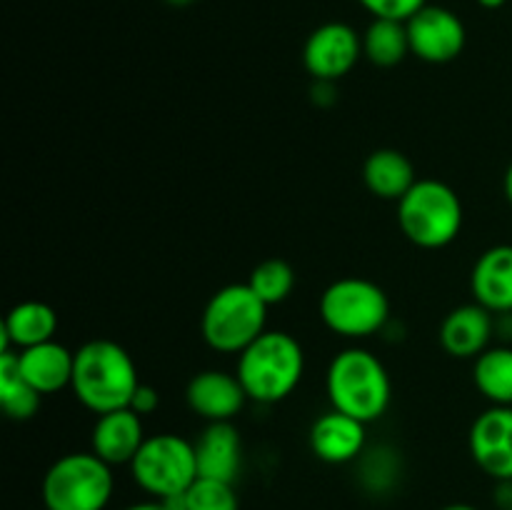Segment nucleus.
Here are the masks:
<instances>
[{"label":"nucleus","mask_w":512,"mask_h":510,"mask_svg":"<svg viewBox=\"0 0 512 510\" xmlns=\"http://www.w3.org/2000/svg\"><path fill=\"white\" fill-rule=\"evenodd\" d=\"M138 385L140 378L133 355L115 340H88L75 350L70 390L90 413L103 415L128 408Z\"/></svg>","instance_id":"1"},{"label":"nucleus","mask_w":512,"mask_h":510,"mask_svg":"<svg viewBox=\"0 0 512 510\" xmlns=\"http://www.w3.org/2000/svg\"><path fill=\"white\" fill-rule=\"evenodd\" d=\"M325 390L335 410L353 415L360 423H375L390 408L393 383L388 368L365 348H345L330 360Z\"/></svg>","instance_id":"2"},{"label":"nucleus","mask_w":512,"mask_h":510,"mask_svg":"<svg viewBox=\"0 0 512 510\" xmlns=\"http://www.w3.org/2000/svg\"><path fill=\"white\" fill-rule=\"evenodd\" d=\"M305 373L303 345L285 330H265L238 355V375L248 400L273 405L288 398Z\"/></svg>","instance_id":"3"},{"label":"nucleus","mask_w":512,"mask_h":510,"mask_svg":"<svg viewBox=\"0 0 512 510\" xmlns=\"http://www.w3.org/2000/svg\"><path fill=\"white\" fill-rule=\"evenodd\" d=\"M463 203L448 183L420 178L398 200V225L405 238L425 250L448 248L463 230Z\"/></svg>","instance_id":"4"},{"label":"nucleus","mask_w":512,"mask_h":510,"mask_svg":"<svg viewBox=\"0 0 512 510\" xmlns=\"http://www.w3.org/2000/svg\"><path fill=\"white\" fill-rule=\"evenodd\" d=\"M268 330V305L248 283L215 290L200 315L203 340L218 353L240 355Z\"/></svg>","instance_id":"5"},{"label":"nucleus","mask_w":512,"mask_h":510,"mask_svg":"<svg viewBox=\"0 0 512 510\" xmlns=\"http://www.w3.org/2000/svg\"><path fill=\"white\" fill-rule=\"evenodd\" d=\"M113 490V465L100 460L93 450L58 458L40 485L45 510H105Z\"/></svg>","instance_id":"6"},{"label":"nucleus","mask_w":512,"mask_h":510,"mask_svg":"<svg viewBox=\"0 0 512 510\" xmlns=\"http://www.w3.org/2000/svg\"><path fill=\"white\" fill-rule=\"evenodd\" d=\"M320 320L330 333L348 340H365L385 330L390 300L378 283L368 278H340L320 295Z\"/></svg>","instance_id":"7"},{"label":"nucleus","mask_w":512,"mask_h":510,"mask_svg":"<svg viewBox=\"0 0 512 510\" xmlns=\"http://www.w3.org/2000/svg\"><path fill=\"white\" fill-rule=\"evenodd\" d=\"M128 468L135 485L158 500L183 495L200 478L195 443L175 433L148 435Z\"/></svg>","instance_id":"8"},{"label":"nucleus","mask_w":512,"mask_h":510,"mask_svg":"<svg viewBox=\"0 0 512 510\" xmlns=\"http://www.w3.org/2000/svg\"><path fill=\"white\" fill-rule=\"evenodd\" d=\"M363 55V35L348 23H323L303 45V65L313 80L338 83Z\"/></svg>","instance_id":"9"},{"label":"nucleus","mask_w":512,"mask_h":510,"mask_svg":"<svg viewBox=\"0 0 512 510\" xmlns=\"http://www.w3.org/2000/svg\"><path fill=\"white\" fill-rule=\"evenodd\" d=\"M410 53L425 63L443 65L458 58L465 50V23L458 13L443 5H425L413 18L405 20Z\"/></svg>","instance_id":"10"},{"label":"nucleus","mask_w":512,"mask_h":510,"mask_svg":"<svg viewBox=\"0 0 512 510\" xmlns=\"http://www.w3.org/2000/svg\"><path fill=\"white\" fill-rule=\"evenodd\" d=\"M473 463L493 480H512V405H490L470 425Z\"/></svg>","instance_id":"11"},{"label":"nucleus","mask_w":512,"mask_h":510,"mask_svg":"<svg viewBox=\"0 0 512 510\" xmlns=\"http://www.w3.org/2000/svg\"><path fill=\"white\" fill-rule=\"evenodd\" d=\"M185 403L205 423H233L248 403L238 375L225 370H200L185 388Z\"/></svg>","instance_id":"12"},{"label":"nucleus","mask_w":512,"mask_h":510,"mask_svg":"<svg viewBox=\"0 0 512 510\" xmlns=\"http://www.w3.org/2000/svg\"><path fill=\"white\" fill-rule=\"evenodd\" d=\"M368 425L360 423L353 415L330 408L320 415L310 428V450L318 460L330 465H345L358 460L365 453L368 443Z\"/></svg>","instance_id":"13"},{"label":"nucleus","mask_w":512,"mask_h":510,"mask_svg":"<svg viewBox=\"0 0 512 510\" xmlns=\"http://www.w3.org/2000/svg\"><path fill=\"white\" fill-rule=\"evenodd\" d=\"M495 335V315L485 310L483 305L473 303L460 305L450 310L440 323L438 340L450 358H478L480 353L490 348V340Z\"/></svg>","instance_id":"14"},{"label":"nucleus","mask_w":512,"mask_h":510,"mask_svg":"<svg viewBox=\"0 0 512 510\" xmlns=\"http://www.w3.org/2000/svg\"><path fill=\"white\" fill-rule=\"evenodd\" d=\"M143 418L135 410L120 408L98 415L90 430V450L108 465H130L145 443Z\"/></svg>","instance_id":"15"},{"label":"nucleus","mask_w":512,"mask_h":510,"mask_svg":"<svg viewBox=\"0 0 512 510\" xmlns=\"http://www.w3.org/2000/svg\"><path fill=\"white\" fill-rule=\"evenodd\" d=\"M470 293L493 315L512 313V245H493L475 260Z\"/></svg>","instance_id":"16"},{"label":"nucleus","mask_w":512,"mask_h":510,"mask_svg":"<svg viewBox=\"0 0 512 510\" xmlns=\"http://www.w3.org/2000/svg\"><path fill=\"white\" fill-rule=\"evenodd\" d=\"M200 478L235 483L243 468V440L233 423H208L195 440Z\"/></svg>","instance_id":"17"},{"label":"nucleus","mask_w":512,"mask_h":510,"mask_svg":"<svg viewBox=\"0 0 512 510\" xmlns=\"http://www.w3.org/2000/svg\"><path fill=\"white\" fill-rule=\"evenodd\" d=\"M18 360L23 380L40 395L60 393L73 383L75 353H70L58 340L18 350Z\"/></svg>","instance_id":"18"},{"label":"nucleus","mask_w":512,"mask_h":510,"mask_svg":"<svg viewBox=\"0 0 512 510\" xmlns=\"http://www.w3.org/2000/svg\"><path fill=\"white\" fill-rule=\"evenodd\" d=\"M58 315L48 303L25 300L10 308L0 328V350H25L55 340Z\"/></svg>","instance_id":"19"},{"label":"nucleus","mask_w":512,"mask_h":510,"mask_svg":"<svg viewBox=\"0 0 512 510\" xmlns=\"http://www.w3.org/2000/svg\"><path fill=\"white\" fill-rule=\"evenodd\" d=\"M363 183L375 198L398 203L418 183V178H415V168L408 155L393 148H380L365 160Z\"/></svg>","instance_id":"20"},{"label":"nucleus","mask_w":512,"mask_h":510,"mask_svg":"<svg viewBox=\"0 0 512 510\" xmlns=\"http://www.w3.org/2000/svg\"><path fill=\"white\" fill-rule=\"evenodd\" d=\"M473 380L490 405H512V345H495L480 353Z\"/></svg>","instance_id":"21"},{"label":"nucleus","mask_w":512,"mask_h":510,"mask_svg":"<svg viewBox=\"0 0 512 510\" xmlns=\"http://www.w3.org/2000/svg\"><path fill=\"white\" fill-rule=\"evenodd\" d=\"M410 53L408 28L403 20L373 18L363 33V55L378 68H395Z\"/></svg>","instance_id":"22"},{"label":"nucleus","mask_w":512,"mask_h":510,"mask_svg":"<svg viewBox=\"0 0 512 510\" xmlns=\"http://www.w3.org/2000/svg\"><path fill=\"white\" fill-rule=\"evenodd\" d=\"M248 285L270 308V305H278L290 298V293H293L295 288V273L285 260L268 258L260 265H255L253 273H250Z\"/></svg>","instance_id":"23"},{"label":"nucleus","mask_w":512,"mask_h":510,"mask_svg":"<svg viewBox=\"0 0 512 510\" xmlns=\"http://www.w3.org/2000/svg\"><path fill=\"white\" fill-rule=\"evenodd\" d=\"M185 510H240L235 483L213 478H198L183 493Z\"/></svg>","instance_id":"24"},{"label":"nucleus","mask_w":512,"mask_h":510,"mask_svg":"<svg viewBox=\"0 0 512 510\" xmlns=\"http://www.w3.org/2000/svg\"><path fill=\"white\" fill-rule=\"evenodd\" d=\"M40 398L43 395L35 388H30L28 383L18 385V388L8 390V393H0L3 400V410L10 420H30L38 415L40 410Z\"/></svg>","instance_id":"25"},{"label":"nucleus","mask_w":512,"mask_h":510,"mask_svg":"<svg viewBox=\"0 0 512 510\" xmlns=\"http://www.w3.org/2000/svg\"><path fill=\"white\" fill-rule=\"evenodd\" d=\"M373 18L388 20H408L428 5V0H358Z\"/></svg>","instance_id":"26"},{"label":"nucleus","mask_w":512,"mask_h":510,"mask_svg":"<svg viewBox=\"0 0 512 510\" xmlns=\"http://www.w3.org/2000/svg\"><path fill=\"white\" fill-rule=\"evenodd\" d=\"M128 408L135 410L140 418H145V415H153L155 410L160 408L158 390H155L153 385H148V383H140L138 390L133 393V400H130Z\"/></svg>","instance_id":"27"},{"label":"nucleus","mask_w":512,"mask_h":510,"mask_svg":"<svg viewBox=\"0 0 512 510\" xmlns=\"http://www.w3.org/2000/svg\"><path fill=\"white\" fill-rule=\"evenodd\" d=\"M493 500L500 510H512V480H495Z\"/></svg>","instance_id":"28"},{"label":"nucleus","mask_w":512,"mask_h":510,"mask_svg":"<svg viewBox=\"0 0 512 510\" xmlns=\"http://www.w3.org/2000/svg\"><path fill=\"white\" fill-rule=\"evenodd\" d=\"M495 333L503 340H512V313H500L495 315Z\"/></svg>","instance_id":"29"},{"label":"nucleus","mask_w":512,"mask_h":510,"mask_svg":"<svg viewBox=\"0 0 512 510\" xmlns=\"http://www.w3.org/2000/svg\"><path fill=\"white\" fill-rule=\"evenodd\" d=\"M123 510H170V505L165 500L150 498V500H140V503H130L128 508Z\"/></svg>","instance_id":"30"},{"label":"nucleus","mask_w":512,"mask_h":510,"mask_svg":"<svg viewBox=\"0 0 512 510\" xmlns=\"http://www.w3.org/2000/svg\"><path fill=\"white\" fill-rule=\"evenodd\" d=\"M503 190H505V198H508V200H510V205H512V163H510V168L505 170Z\"/></svg>","instance_id":"31"},{"label":"nucleus","mask_w":512,"mask_h":510,"mask_svg":"<svg viewBox=\"0 0 512 510\" xmlns=\"http://www.w3.org/2000/svg\"><path fill=\"white\" fill-rule=\"evenodd\" d=\"M475 3L483 5L485 10H498V8H503V5L508 3V0H475Z\"/></svg>","instance_id":"32"},{"label":"nucleus","mask_w":512,"mask_h":510,"mask_svg":"<svg viewBox=\"0 0 512 510\" xmlns=\"http://www.w3.org/2000/svg\"><path fill=\"white\" fill-rule=\"evenodd\" d=\"M440 510H478V508H475V505H470V503H450V505H445V508H440Z\"/></svg>","instance_id":"33"},{"label":"nucleus","mask_w":512,"mask_h":510,"mask_svg":"<svg viewBox=\"0 0 512 510\" xmlns=\"http://www.w3.org/2000/svg\"><path fill=\"white\" fill-rule=\"evenodd\" d=\"M168 5H173V8H185V5H193L195 0H165Z\"/></svg>","instance_id":"34"}]
</instances>
